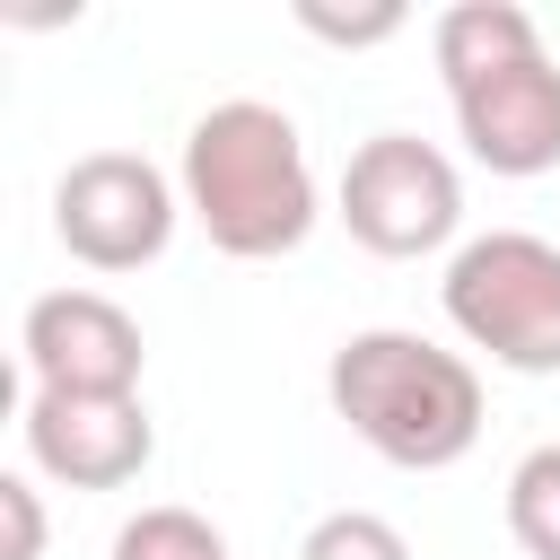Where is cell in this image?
<instances>
[{
  "instance_id": "cell-2",
  "label": "cell",
  "mask_w": 560,
  "mask_h": 560,
  "mask_svg": "<svg viewBox=\"0 0 560 560\" xmlns=\"http://www.w3.org/2000/svg\"><path fill=\"white\" fill-rule=\"evenodd\" d=\"M175 192L201 219V236L236 262H271L298 254L315 228V166L306 140L280 105L262 96H219L210 114H192L184 158H175Z\"/></svg>"
},
{
  "instance_id": "cell-13",
  "label": "cell",
  "mask_w": 560,
  "mask_h": 560,
  "mask_svg": "<svg viewBox=\"0 0 560 560\" xmlns=\"http://www.w3.org/2000/svg\"><path fill=\"white\" fill-rule=\"evenodd\" d=\"M0 516H9V551L0 560H44V490H35V472H0Z\"/></svg>"
},
{
  "instance_id": "cell-4",
  "label": "cell",
  "mask_w": 560,
  "mask_h": 560,
  "mask_svg": "<svg viewBox=\"0 0 560 560\" xmlns=\"http://www.w3.org/2000/svg\"><path fill=\"white\" fill-rule=\"evenodd\" d=\"M446 324L508 376H560V245L534 228H490L446 254Z\"/></svg>"
},
{
  "instance_id": "cell-12",
  "label": "cell",
  "mask_w": 560,
  "mask_h": 560,
  "mask_svg": "<svg viewBox=\"0 0 560 560\" xmlns=\"http://www.w3.org/2000/svg\"><path fill=\"white\" fill-rule=\"evenodd\" d=\"M298 26L306 35H324V44H385V35H402L411 18H402V0H376V9H324V0H298Z\"/></svg>"
},
{
  "instance_id": "cell-8",
  "label": "cell",
  "mask_w": 560,
  "mask_h": 560,
  "mask_svg": "<svg viewBox=\"0 0 560 560\" xmlns=\"http://www.w3.org/2000/svg\"><path fill=\"white\" fill-rule=\"evenodd\" d=\"M18 350H26V376L44 394H140V368H149L131 306L105 289H44L26 306Z\"/></svg>"
},
{
  "instance_id": "cell-9",
  "label": "cell",
  "mask_w": 560,
  "mask_h": 560,
  "mask_svg": "<svg viewBox=\"0 0 560 560\" xmlns=\"http://www.w3.org/2000/svg\"><path fill=\"white\" fill-rule=\"evenodd\" d=\"M508 534L525 560H560V438L525 446L508 472Z\"/></svg>"
},
{
  "instance_id": "cell-5",
  "label": "cell",
  "mask_w": 560,
  "mask_h": 560,
  "mask_svg": "<svg viewBox=\"0 0 560 560\" xmlns=\"http://www.w3.org/2000/svg\"><path fill=\"white\" fill-rule=\"evenodd\" d=\"M332 201H341V228L368 254H385V262H420V254L455 245V228H464V175L420 131L359 140L350 166H341V184H332Z\"/></svg>"
},
{
  "instance_id": "cell-11",
  "label": "cell",
  "mask_w": 560,
  "mask_h": 560,
  "mask_svg": "<svg viewBox=\"0 0 560 560\" xmlns=\"http://www.w3.org/2000/svg\"><path fill=\"white\" fill-rule=\"evenodd\" d=\"M298 560H411V542H402V525L376 516V508H332V516L306 525Z\"/></svg>"
},
{
  "instance_id": "cell-6",
  "label": "cell",
  "mask_w": 560,
  "mask_h": 560,
  "mask_svg": "<svg viewBox=\"0 0 560 560\" xmlns=\"http://www.w3.org/2000/svg\"><path fill=\"white\" fill-rule=\"evenodd\" d=\"M175 219H184V192L140 149H88L52 184V236L88 271H140V262H158L166 236H175Z\"/></svg>"
},
{
  "instance_id": "cell-3",
  "label": "cell",
  "mask_w": 560,
  "mask_h": 560,
  "mask_svg": "<svg viewBox=\"0 0 560 560\" xmlns=\"http://www.w3.org/2000/svg\"><path fill=\"white\" fill-rule=\"evenodd\" d=\"M324 394L332 420H350V438L402 472H446L481 438V368L402 324L350 332L324 368Z\"/></svg>"
},
{
  "instance_id": "cell-1",
  "label": "cell",
  "mask_w": 560,
  "mask_h": 560,
  "mask_svg": "<svg viewBox=\"0 0 560 560\" xmlns=\"http://www.w3.org/2000/svg\"><path fill=\"white\" fill-rule=\"evenodd\" d=\"M429 52H438L455 140L472 149V166L516 175V184L560 166V61H551L534 9L455 0V9H438Z\"/></svg>"
},
{
  "instance_id": "cell-7",
  "label": "cell",
  "mask_w": 560,
  "mask_h": 560,
  "mask_svg": "<svg viewBox=\"0 0 560 560\" xmlns=\"http://www.w3.org/2000/svg\"><path fill=\"white\" fill-rule=\"evenodd\" d=\"M26 464L61 490H122L158 455V420L140 394H44L26 385Z\"/></svg>"
},
{
  "instance_id": "cell-10",
  "label": "cell",
  "mask_w": 560,
  "mask_h": 560,
  "mask_svg": "<svg viewBox=\"0 0 560 560\" xmlns=\"http://www.w3.org/2000/svg\"><path fill=\"white\" fill-rule=\"evenodd\" d=\"M114 560H236V551L201 508H140V516H122Z\"/></svg>"
}]
</instances>
